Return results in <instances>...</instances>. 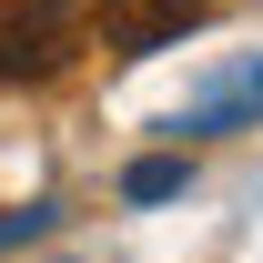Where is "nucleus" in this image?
Returning a JSON list of instances; mask_svg holds the SVG:
<instances>
[{
    "label": "nucleus",
    "mask_w": 263,
    "mask_h": 263,
    "mask_svg": "<svg viewBox=\"0 0 263 263\" xmlns=\"http://www.w3.org/2000/svg\"><path fill=\"white\" fill-rule=\"evenodd\" d=\"M81 51V0H0V81H51Z\"/></svg>",
    "instance_id": "1"
},
{
    "label": "nucleus",
    "mask_w": 263,
    "mask_h": 263,
    "mask_svg": "<svg viewBox=\"0 0 263 263\" xmlns=\"http://www.w3.org/2000/svg\"><path fill=\"white\" fill-rule=\"evenodd\" d=\"M81 21L101 31L111 61H152V51H172L182 31H202V0H91Z\"/></svg>",
    "instance_id": "2"
},
{
    "label": "nucleus",
    "mask_w": 263,
    "mask_h": 263,
    "mask_svg": "<svg viewBox=\"0 0 263 263\" xmlns=\"http://www.w3.org/2000/svg\"><path fill=\"white\" fill-rule=\"evenodd\" d=\"M122 193H132V202H172V193H182V152H152V162H132V172H122Z\"/></svg>",
    "instance_id": "3"
},
{
    "label": "nucleus",
    "mask_w": 263,
    "mask_h": 263,
    "mask_svg": "<svg viewBox=\"0 0 263 263\" xmlns=\"http://www.w3.org/2000/svg\"><path fill=\"white\" fill-rule=\"evenodd\" d=\"M21 233H41V213H0V243H21Z\"/></svg>",
    "instance_id": "4"
}]
</instances>
